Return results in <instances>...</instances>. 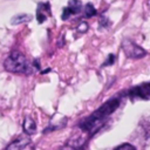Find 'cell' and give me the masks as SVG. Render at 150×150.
Instances as JSON below:
<instances>
[{
  "mask_svg": "<svg viewBox=\"0 0 150 150\" xmlns=\"http://www.w3.org/2000/svg\"><path fill=\"white\" fill-rule=\"evenodd\" d=\"M120 105L118 98H110L104 104H102L96 111H94L88 118L84 120V122L81 124L82 130H84L88 134H94L104 122V120L111 115Z\"/></svg>",
  "mask_w": 150,
  "mask_h": 150,
  "instance_id": "obj_1",
  "label": "cell"
},
{
  "mask_svg": "<svg viewBox=\"0 0 150 150\" xmlns=\"http://www.w3.org/2000/svg\"><path fill=\"white\" fill-rule=\"evenodd\" d=\"M4 66L6 70L12 73H29L30 70L26 56L18 50H14L9 54V56L4 62Z\"/></svg>",
  "mask_w": 150,
  "mask_h": 150,
  "instance_id": "obj_2",
  "label": "cell"
},
{
  "mask_svg": "<svg viewBox=\"0 0 150 150\" xmlns=\"http://www.w3.org/2000/svg\"><path fill=\"white\" fill-rule=\"evenodd\" d=\"M122 48H123V52L125 53V55L130 59H141V57L145 56V54H146V52L142 47L136 45L130 39L122 40Z\"/></svg>",
  "mask_w": 150,
  "mask_h": 150,
  "instance_id": "obj_3",
  "label": "cell"
},
{
  "mask_svg": "<svg viewBox=\"0 0 150 150\" xmlns=\"http://www.w3.org/2000/svg\"><path fill=\"white\" fill-rule=\"evenodd\" d=\"M129 97L131 101L135 100H149L150 98V82L142 83L139 86H136L129 90Z\"/></svg>",
  "mask_w": 150,
  "mask_h": 150,
  "instance_id": "obj_4",
  "label": "cell"
},
{
  "mask_svg": "<svg viewBox=\"0 0 150 150\" xmlns=\"http://www.w3.org/2000/svg\"><path fill=\"white\" fill-rule=\"evenodd\" d=\"M30 143V138H29V136L28 135H20V136H18L13 142H11L8 145H7V148H6V150H22L25 146H27L28 144Z\"/></svg>",
  "mask_w": 150,
  "mask_h": 150,
  "instance_id": "obj_5",
  "label": "cell"
},
{
  "mask_svg": "<svg viewBox=\"0 0 150 150\" xmlns=\"http://www.w3.org/2000/svg\"><path fill=\"white\" fill-rule=\"evenodd\" d=\"M47 15H50V6L48 2L45 4H39L38 11H36V20L39 23H42L46 19Z\"/></svg>",
  "mask_w": 150,
  "mask_h": 150,
  "instance_id": "obj_6",
  "label": "cell"
},
{
  "mask_svg": "<svg viewBox=\"0 0 150 150\" xmlns=\"http://www.w3.org/2000/svg\"><path fill=\"white\" fill-rule=\"evenodd\" d=\"M22 128H23L25 134L28 135V136H30V135L35 134V131H36V123H35V121H34L32 117L27 116V117H25V120H23Z\"/></svg>",
  "mask_w": 150,
  "mask_h": 150,
  "instance_id": "obj_7",
  "label": "cell"
},
{
  "mask_svg": "<svg viewBox=\"0 0 150 150\" xmlns=\"http://www.w3.org/2000/svg\"><path fill=\"white\" fill-rule=\"evenodd\" d=\"M33 19L32 15L29 14H18L15 16H13L11 19V23L12 25H19V23H26L28 21H30Z\"/></svg>",
  "mask_w": 150,
  "mask_h": 150,
  "instance_id": "obj_8",
  "label": "cell"
},
{
  "mask_svg": "<svg viewBox=\"0 0 150 150\" xmlns=\"http://www.w3.org/2000/svg\"><path fill=\"white\" fill-rule=\"evenodd\" d=\"M67 8L69 9L70 14H77L82 8V2L80 0H69Z\"/></svg>",
  "mask_w": 150,
  "mask_h": 150,
  "instance_id": "obj_9",
  "label": "cell"
},
{
  "mask_svg": "<svg viewBox=\"0 0 150 150\" xmlns=\"http://www.w3.org/2000/svg\"><path fill=\"white\" fill-rule=\"evenodd\" d=\"M96 13H97V12H96L95 7L93 6V4L88 2V4L84 6V15H86L87 18H91V16H94Z\"/></svg>",
  "mask_w": 150,
  "mask_h": 150,
  "instance_id": "obj_10",
  "label": "cell"
},
{
  "mask_svg": "<svg viewBox=\"0 0 150 150\" xmlns=\"http://www.w3.org/2000/svg\"><path fill=\"white\" fill-rule=\"evenodd\" d=\"M114 150H136L131 144H129V143H123V144H121V145H118L116 149H114Z\"/></svg>",
  "mask_w": 150,
  "mask_h": 150,
  "instance_id": "obj_11",
  "label": "cell"
},
{
  "mask_svg": "<svg viewBox=\"0 0 150 150\" xmlns=\"http://www.w3.org/2000/svg\"><path fill=\"white\" fill-rule=\"evenodd\" d=\"M114 62H115V55H114V54H109V56H108V59H107V62L103 63V67L110 66V64H112Z\"/></svg>",
  "mask_w": 150,
  "mask_h": 150,
  "instance_id": "obj_12",
  "label": "cell"
},
{
  "mask_svg": "<svg viewBox=\"0 0 150 150\" xmlns=\"http://www.w3.org/2000/svg\"><path fill=\"white\" fill-rule=\"evenodd\" d=\"M71 14H70V12H69V9L66 7V8H63V12H62V15H61V19L62 20H67L69 16H70Z\"/></svg>",
  "mask_w": 150,
  "mask_h": 150,
  "instance_id": "obj_13",
  "label": "cell"
}]
</instances>
